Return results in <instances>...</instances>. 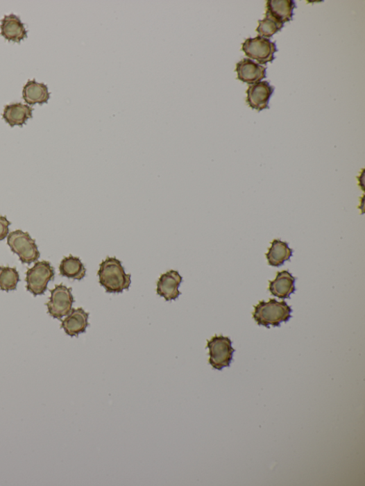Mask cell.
<instances>
[{
	"mask_svg": "<svg viewBox=\"0 0 365 486\" xmlns=\"http://www.w3.org/2000/svg\"><path fill=\"white\" fill-rule=\"evenodd\" d=\"M97 275L99 284L109 293H121L132 283V276L125 273L121 262L115 257L103 260Z\"/></svg>",
	"mask_w": 365,
	"mask_h": 486,
	"instance_id": "obj_1",
	"label": "cell"
},
{
	"mask_svg": "<svg viewBox=\"0 0 365 486\" xmlns=\"http://www.w3.org/2000/svg\"><path fill=\"white\" fill-rule=\"evenodd\" d=\"M60 272L63 277L81 280L86 276L87 269L79 258L69 255L61 261Z\"/></svg>",
	"mask_w": 365,
	"mask_h": 486,
	"instance_id": "obj_18",
	"label": "cell"
},
{
	"mask_svg": "<svg viewBox=\"0 0 365 486\" xmlns=\"http://www.w3.org/2000/svg\"><path fill=\"white\" fill-rule=\"evenodd\" d=\"M55 269L48 261H39L26 273L27 290L35 296L42 295L49 282L55 278Z\"/></svg>",
	"mask_w": 365,
	"mask_h": 486,
	"instance_id": "obj_4",
	"label": "cell"
},
{
	"mask_svg": "<svg viewBox=\"0 0 365 486\" xmlns=\"http://www.w3.org/2000/svg\"><path fill=\"white\" fill-rule=\"evenodd\" d=\"M274 90V87L266 81L252 85L246 91V103L251 109L257 112L269 109V101Z\"/></svg>",
	"mask_w": 365,
	"mask_h": 486,
	"instance_id": "obj_8",
	"label": "cell"
},
{
	"mask_svg": "<svg viewBox=\"0 0 365 486\" xmlns=\"http://www.w3.org/2000/svg\"><path fill=\"white\" fill-rule=\"evenodd\" d=\"M8 244L22 263L31 264L40 257L35 240L27 232L17 230L10 233L8 236Z\"/></svg>",
	"mask_w": 365,
	"mask_h": 486,
	"instance_id": "obj_3",
	"label": "cell"
},
{
	"mask_svg": "<svg viewBox=\"0 0 365 486\" xmlns=\"http://www.w3.org/2000/svg\"><path fill=\"white\" fill-rule=\"evenodd\" d=\"M19 282V273L15 267L0 266V289L10 292L17 289Z\"/></svg>",
	"mask_w": 365,
	"mask_h": 486,
	"instance_id": "obj_20",
	"label": "cell"
},
{
	"mask_svg": "<svg viewBox=\"0 0 365 486\" xmlns=\"http://www.w3.org/2000/svg\"><path fill=\"white\" fill-rule=\"evenodd\" d=\"M22 98L26 103L31 106H34L37 103L42 105L48 102L50 98V93L46 85L37 83L34 79L29 81L24 87Z\"/></svg>",
	"mask_w": 365,
	"mask_h": 486,
	"instance_id": "obj_16",
	"label": "cell"
},
{
	"mask_svg": "<svg viewBox=\"0 0 365 486\" xmlns=\"http://www.w3.org/2000/svg\"><path fill=\"white\" fill-rule=\"evenodd\" d=\"M291 307L285 301L275 299L269 301H260L254 306L253 317L259 326L270 328V326L279 327L282 322H287L292 317Z\"/></svg>",
	"mask_w": 365,
	"mask_h": 486,
	"instance_id": "obj_2",
	"label": "cell"
},
{
	"mask_svg": "<svg viewBox=\"0 0 365 486\" xmlns=\"http://www.w3.org/2000/svg\"><path fill=\"white\" fill-rule=\"evenodd\" d=\"M271 246L266 254L269 265L278 267L285 262L290 260L294 251L289 247V243L280 240H273Z\"/></svg>",
	"mask_w": 365,
	"mask_h": 486,
	"instance_id": "obj_17",
	"label": "cell"
},
{
	"mask_svg": "<svg viewBox=\"0 0 365 486\" xmlns=\"http://www.w3.org/2000/svg\"><path fill=\"white\" fill-rule=\"evenodd\" d=\"M33 108L22 103H15L5 107L3 117L12 127L22 126L33 118Z\"/></svg>",
	"mask_w": 365,
	"mask_h": 486,
	"instance_id": "obj_14",
	"label": "cell"
},
{
	"mask_svg": "<svg viewBox=\"0 0 365 486\" xmlns=\"http://www.w3.org/2000/svg\"><path fill=\"white\" fill-rule=\"evenodd\" d=\"M206 347L210 349L208 362L214 369L222 370L230 367L235 349L232 347V342L229 337L215 335L210 340H207Z\"/></svg>",
	"mask_w": 365,
	"mask_h": 486,
	"instance_id": "obj_5",
	"label": "cell"
},
{
	"mask_svg": "<svg viewBox=\"0 0 365 486\" xmlns=\"http://www.w3.org/2000/svg\"><path fill=\"white\" fill-rule=\"evenodd\" d=\"M242 51L251 60L257 61L260 65L272 63L275 58V53L278 50L275 42L270 40L257 36L255 38H248L242 44Z\"/></svg>",
	"mask_w": 365,
	"mask_h": 486,
	"instance_id": "obj_6",
	"label": "cell"
},
{
	"mask_svg": "<svg viewBox=\"0 0 365 486\" xmlns=\"http://www.w3.org/2000/svg\"><path fill=\"white\" fill-rule=\"evenodd\" d=\"M1 35L7 40L15 43L28 37V31L20 18L15 15L5 16L0 24Z\"/></svg>",
	"mask_w": 365,
	"mask_h": 486,
	"instance_id": "obj_13",
	"label": "cell"
},
{
	"mask_svg": "<svg viewBox=\"0 0 365 486\" xmlns=\"http://www.w3.org/2000/svg\"><path fill=\"white\" fill-rule=\"evenodd\" d=\"M50 293L49 301L46 304L48 313L51 317L61 320L72 310L74 299L71 294V288L60 284L50 290Z\"/></svg>",
	"mask_w": 365,
	"mask_h": 486,
	"instance_id": "obj_7",
	"label": "cell"
},
{
	"mask_svg": "<svg viewBox=\"0 0 365 486\" xmlns=\"http://www.w3.org/2000/svg\"><path fill=\"white\" fill-rule=\"evenodd\" d=\"M296 8L294 0H269L266 4V14L285 24L293 19Z\"/></svg>",
	"mask_w": 365,
	"mask_h": 486,
	"instance_id": "obj_15",
	"label": "cell"
},
{
	"mask_svg": "<svg viewBox=\"0 0 365 486\" xmlns=\"http://www.w3.org/2000/svg\"><path fill=\"white\" fill-rule=\"evenodd\" d=\"M11 223L5 216H0V241L5 240L9 235V226Z\"/></svg>",
	"mask_w": 365,
	"mask_h": 486,
	"instance_id": "obj_21",
	"label": "cell"
},
{
	"mask_svg": "<svg viewBox=\"0 0 365 486\" xmlns=\"http://www.w3.org/2000/svg\"><path fill=\"white\" fill-rule=\"evenodd\" d=\"M267 67L260 65L250 59H244L237 65L238 79L241 82L254 85L262 82L266 78Z\"/></svg>",
	"mask_w": 365,
	"mask_h": 486,
	"instance_id": "obj_11",
	"label": "cell"
},
{
	"mask_svg": "<svg viewBox=\"0 0 365 486\" xmlns=\"http://www.w3.org/2000/svg\"><path fill=\"white\" fill-rule=\"evenodd\" d=\"M258 24L256 29L258 36L269 40L284 28L283 23L266 13L265 18L263 20H259Z\"/></svg>",
	"mask_w": 365,
	"mask_h": 486,
	"instance_id": "obj_19",
	"label": "cell"
},
{
	"mask_svg": "<svg viewBox=\"0 0 365 486\" xmlns=\"http://www.w3.org/2000/svg\"><path fill=\"white\" fill-rule=\"evenodd\" d=\"M296 278L289 271L278 272L275 278L269 281L270 292L280 299H289L296 290Z\"/></svg>",
	"mask_w": 365,
	"mask_h": 486,
	"instance_id": "obj_12",
	"label": "cell"
},
{
	"mask_svg": "<svg viewBox=\"0 0 365 486\" xmlns=\"http://www.w3.org/2000/svg\"><path fill=\"white\" fill-rule=\"evenodd\" d=\"M90 314L83 308L72 309L67 317L62 321L61 328L70 337H78L85 333L88 328Z\"/></svg>",
	"mask_w": 365,
	"mask_h": 486,
	"instance_id": "obj_9",
	"label": "cell"
},
{
	"mask_svg": "<svg viewBox=\"0 0 365 486\" xmlns=\"http://www.w3.org/2000/svg\"><path fill=\"white\" fill-rule=\"evenodd\" d=\"M182 281V278L179 273L173 269L164 274L158 282L156 293L164 298L166 301L170 302L176 300L181 294L178 287Z\"/></svg>",
	"mask_w": 365,
	"mask_h": 486,
	"instance_id": "obj_10",
	"label": "cell"
}]
</instances>
